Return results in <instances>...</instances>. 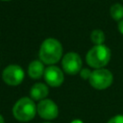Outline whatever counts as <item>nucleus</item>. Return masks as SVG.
<instances>
[{
    "label": "nucleus",
    "mask_w": 123,
    "mask_h": 123,
    "mask_svg": "<svg viewBox=\"0 0 123 123\" xmlns=\"http://www.w3.org/2000/svg\"><path fill=\"white\" fill-rule=\"evenodd\" d=\"M37 111L40 117L51 120L55 119L59 114V109L57 105L50 99H43L41 100L37 107Z\"/></svg>",
    "instance_id": "0eeeda50"
},
{
    "label": "nucleus",
    "mask_w": 123,
    "mask_h": 123,
    "mask_svg": "<svg viewBox=\"0 0 123 123\" xmlns=\"http://www.w3.org/2000/svg\"><path fill=\"white\" fill-rule=\"evenodd\" d=\"M81 76L84 78V79H89V77H90V75H91V72L88 70V69H86V68H85V69H82L81 70Z\"/></svg>",
    "instance_id": "4468645a"
},
{
    "label": "nucleus",
    "mask_w": 123,
    "mask_h": 123,
    "mask_svg": "<svg viewBox=\"0 0 123 123\" xmlns=\"http://www.w3.org/2000/svg\"><path fill=\"white\" fill-rule=\"evenodd\" d=\"M44 79L49 86H59L63 82V73L59 67L50 65L44 70Z\"/></svg>",
    "instance_id": "6e6552de"
},
{
    "label": "nucleus",
    "mask_w": 123,
    "mask_h": 123,
    "mask_svg": "<svg viewBox=\"0 0 123 123\" xmlns=\"http://www.w3.org/2000/svg\"><path fill=\"white\" fill-rule=\"evenodd\" d=\"M62 55V47L59 40L55 38H47L40 45L39 59L42 62L53 64L60 61Z\"/></svg>",
    "instance_id": "f257e3e1"
},
{
    "label": "nucleus",
    "mask_w": 123,
    "mask_h": 123,
    "mask_svg": "<svg viewBox=\"0 0 123 123\" xmlns=\"http://www.w3.org/2000/svg\"><path fill=\"white\" fill-rule=\"evenodd\" d=\"M4 1H9V0H4Z\"/></svg>",
    "instance_id": "a211bd4d"
},
{
    "label": "nucleus",
    "mask_w": 123,
    "mask_h": 123,
    "mask_svg": "<svg viewBox=\"0 0 123 123\" xmlns=\"http://www.w3.org/2000/svg\"><path fill=\"white\" fill-rule=\"evenodd\" d=\"M108 123H123V115H115L111 118Z\"/></svg>",
    "instance_id": "ddd939ff"
},
{
    "label": "nucleus",
    "mask_w": 123,
    "mask_h": 123,
    "mask_svg": "<svg viewBox=\"0 0 123 123\" xmlns=\"http://www.w3.org/2000/svg\"><path fill=\"white\" fill-rule=\"evenodd\" d=\"M118 30H119V32L123 35V19H121V20L119 21V23H118Z\"/></svg>",
    "instance_id": "2eb2a0df"
},
{
    "label": "nucleus",
    "mask_w": 123,
    "mask_h": 123,
    "mask_svg": "<svg viewBox=\"0 0 123 123\" xmlns=\"http://www.w3.org/2000/svg\"><path fill=\"white\" fill-rule=\"evenodd\" d=\"M37 108L33 101L28 97H23L19 99L13 106L12 113L13 116L22 122H27L32 120L36 115Z\"/></svg>",
    "instance_id": "7ed1b4c3"
},
{
    "label": "nucleus",
    "mask_w": 123,
    "mask_h": 123,
    "mask_svg": "<svg viewBox=\"0 0 123 123\" xmlns=\"http://www.w3.org/2000/svg\"><path fill=\"white\" fill-rule=\"evenodd\" d=\"M90 85L96 89H105L112 83V74L110 70L105 68L95 69L91 72L89 77Z\"/></svg>",
    "instance_id": "20e7f679"
},
{
    "label": "nucleus",
    "mask_w": 123,
    "mask_h": 123,
    "mask_svg": "<svg viewBox=\"0 0 123 123\" xmlns=\"http://www.w3.org/2000/svg\"><path fill=\"white\" fill-rule=\"evenodd\" d=\"M28 74L33 79H38L44 75V67L41 62L33 61L28 67Z\"/></svg>",
    "instance_id": "9d476101"
},
{
    "label": "nucleus",
    "mask_w": 123,
    "mask_h": 123,
    "mask_svg": "<svg viewBox=\"0 0 123 123\" xmlns=\"http://www.w3.org/2000/svg\"><path fill=\"white\" fill-rule=\"evenodd\" d=\"M62 65L65 73L69 75H75L81 71L82 60L77 53L69 52L63 57Z\"/></svg>",
    "instance_id": "423d86ee"
},
{
    "label": "nucleus",
    "mask_w": 123,
    "mask_h": 123,
    "mask_svg": "<svg viewBox=\"0 0 123 123\" xmlns=\"http://www.w3.org/2000/svg\"><path fill=\"white\" fill-rule=\"evenodd\" d=\"M71 123H83V121H81V120H79V119H76V120H73Z\"/></svg>",
    "instance_id": "dca6fc26"
},
{
    "label": "nucleus",
    "mask_w": 123,
    "mask_h": 123,
    "mask_svg": "<svg viewBox=\"0 0 123 123\" xmlns=\"http://www.w3.org/2000/svg\"><path fill=\"white\" fill-rule=\"evenodd\" d=\"M0 123H4V118L1 114H0Z\"/></svg>",
    "instance_id": "f3484780"
},
{
    "label": "nucleus",
    "mask_w": 123,
    "mask_h": 123,
    "mask_svg": "<svg viewBox=\"0 0 123 123\" xmlns=\"http://www.w3.org/2000/svg\"><path fill=\"white\" fill-rule=\"evenodd\" d=\"M90 37H91L92 42L95 45H100V44H103V42L105 40V34L101 30H94V31H92Z\"/></svg>",
    "instance_id": "f8f14e48"
},
{
    "label": "nucleus",
    "mask_w": 123,
    "mask_h": 123,
    "mask_svg": "<svg viewBox=\"0 0 123 123\" xmlns=\"http://www.w3.org/2000/svg\"><path fill=\"white\" fill-rule=\"evenodd\" d=\"M3 81L10 86H17L24 79V71L17 64L8 65L2 73Z\"/></svg>",
    "instance_id": "39448f33"
},
{
    "label": "nucleus",
    "mask_w": 123,
    "mask_h": 123,
    "mask_svg": "<svg viewBox=\"0 0 123 123\" xmlns=\"http://www.w3.org/2000/svg\"><path fill=\"white\" fill-rule=\"evenodd\" d=\"M111 15L116 21H120L121 19H123V6L118 3L112 5L111 7Z\"/></svg>",
    "instance_id": "9b49d317"
},
{
    "label": "nucleus",
    "mask_w": 123,
    "mask_h": 123,
    "mask_svg": "<svg viewBox=\"0 0 123 123\" xmlns=\"http://www.w3.org/2000/svg\"><path fill=\"white\" fill-rule=\"evenodd\" d=\"M110 59H111V51L104 44L95 45L94 47H92L87 52L86 57L88 65L96 69L104 67L110 62Z\"/></svg>",
    "instance_id": "f03ea898"
},
{
    "label": "nucleus",
    "mask_w": 123,
    "mask_h": 123,
    "mask_svg": "<svg viewBox=\"0 0 123 123\" xmlns=\"http://www.w3.org/2000/svg\"><path fill=\"white\" fill-rule=\"evenodd\" d=\"M30 94L33 100H43L48 95V87L42 83H37L32 86Z\"/></svg>",
    "instance_id": "1a4fd4ad"
},
{
    "label": "nucleus",
    "mask_w": 123,
    "mask_h": 123,
    "mask_svg": "<svg viewBox=\"0 0 123 123\" xmlns=\"http://www.w3.org/2000/svg\"><path fill=\"white\" fill-rule=\"evenodd\" d=\"M45 123H49V122H45Z\"/></svg>",
    "instance_id": "6ab92c4d"
}]
</instances>
